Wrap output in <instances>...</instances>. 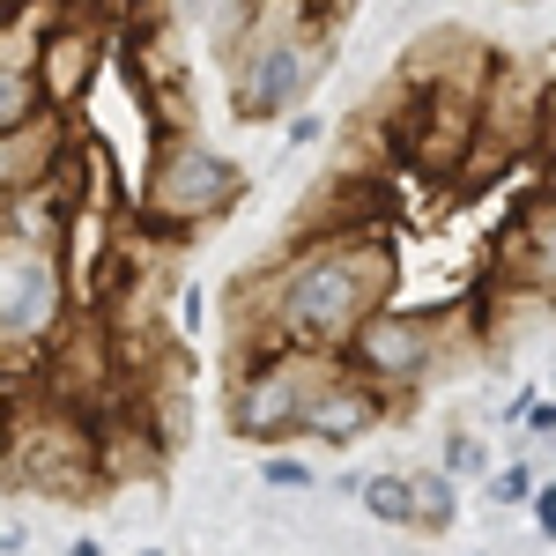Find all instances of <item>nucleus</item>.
I'll use <instances>...</instances> for the list:
<instances>
[{
  "label": "nucleus",
  "mask_w": 556,
  "mask_h": 556,
  "mask_svg": "<svg viewBox=\"0 0 556 556\" xmlns=\"http://www.w3.org/2000/svg\"><path fill=\"white\" fill-rule=\"evenodd\" d=\"M393 290H401V253L386 230L298 238L282 260L230 282V334H282L304 349H334Z\"/></svg>",
  "instance_id": "f257e3e1"
},
{
  "label": "nucleus",
  "mask_w": 556,
  "mask_h": 556,
  "mask_svg": "<svg viewBox=\"0 0 556 556\" xmlns=\"http://www.w3.org/2000/svg\"><path fill=\"white\" fill-rule=\"evenodd\" d=\"M238 201H245V172L223 149H208L193 127H164L156 156H149V178H141V201L127 215L149 238H164V245L186 253L215 215H230Z\"/></svg>",
  "instance_id": "f03ea898"
},
{
  "label": "nucleus",
  "mask_w": 556,
  "mask_h": 556,
  "mask_svg": "<svg viewBox=\"0 0 556 556\" xmlns=\"http://www.w3.org/2000/svg\"><path fill=\"white\" fill-rule=\"evenodd\" d=\"M230 60V119L245 127H275L298 104H312V89L327 75V38L312 30V15H282L275 0L260 8V23L223 52Z\"/></svg>",
  "instance_id": "7ed1b4c3"
},
{
  "label": "nucleus",
  "mask_w": 556,
  "mask_h": 556,
  "mask_svg": "<svg viewBox=\"0 0 556 556\" xmlns=\"http://www.w3.org/2000/svg\"><path fill=\"white\" fill-rule=\"evenodd\" d=\"M334 349H304L282 334H230V438L238 445H290L312 386L327 379Z\"/></svg>",
  "instance_id": "20e7f679"
},
{
  "label": "nucleus",
  "mask_w": 556,
  "mask_h": 556,
  "mask_svg": "<svg viewBox=\"0 0 556 556\" xmlns=\"http://www.w3.org/2000/svg\"><path fill=\"white\" fill-rule=\"evenodd\" d=\"M445 349H453V327L438 312H408V304H371L342 342H334V364L349 379L379 386L393 408H408L438 371H445Z\"/></svg>",
  "instance_id": "39448f33"
},
{
  "label": "nucleus",
  "mask_w": 556,
  "mask_h": 556,
  "mask_svg": "<svg viewBox=\"0 0 556 556\" xmlns=\"http://www.w3.org/2000/svg\"><path fill=\"white\" fill-rule=\"evenodd\" d=\"M38 15L45 30H38V52H30V75H38L52 112H83V97L104 75L112 30H104V15H60V8H38Z\"/></svg>",
  "instance_id": "423d86ee"
},
{
  "label": "nucleus",
  "mask_w": 556,
  "mask_h": 556,
  "mask_svg": "<svg viewBox=\"0 0 556 556\" xmlns=\"http://www.w3.org/2000/svg\"><path fill=\"white\" fill-rule=\"evenodd\" d=\"M401 416L393 401H386L379 386H364V379H349L342 364H327V379L312 386V401H304V416H298V438H319V445H356V438H371V430H386Z\"/></svg>",
  "instance_id": "0eeeda50"
},
{
  "label": "nucleus",
  "mask_w": 556,
  "mask_h": 556,
  "mask_svg": "<svg viewBox=\"0 0 556 556\" xmlns=\"http://www.w3.org/2000/svg\"><path fill=\"white\" fill-rule=\"evenodd\" d=\"M356 497H364V513L379 519V527H401V534H416V475H364L356 482Z\"/></svg>",
  "instance_id": "6e6552de"
},
{
  "label": "nucleus",
  "mask_w": 556,
  "mask_h": 556,
  "mask_svg": "<svg viewBox=\"0 0 556 556\" xmlns=\"http://www.w3.org/2000/svg\"><path fill=\"white\" fill-rule=\"evenodd\" d=\"M38 112H52V104H45L30 60H8V52H0V134H8V127H30Z\"/></svg>",
  "instance_id": "1a4fd4ad"
},
{
  "label": "nucleus",
  "mask_w": 556,
  "mask_h": 556,
  "mask_svg": "<svg viewBox=\"0 0 556 556\" xmlns=\"http://www.w3.org/2000/svg\"><path fill=\"white\" fill-rule=\"evenodd\" d=\"M460 513V497H453V475L445 468H424L416 475V534H445Z\"/></svg>",
  "instance_id": "9d476101"
},
{
  "label": "nucleus",
  "mask_w": 556,
  "mask_h": 556,
  "mask_svg": "<svg viewBox=\"0 0 556 556\" xmlns=\"http://www.w3.org/2000/svg\"><path fill=\"white\" fill-rule=\"evenodd\" d=\"M260 482H267V490H312V460L282 453V445H267V460H260Z\"/></svg>",
  "instance_id": "9b49d317"
},
{
  "label": "nucleus",
  "mask_w": 556,
  "mask_h": 556,
  "mask_svg": "<svg viewBox=\"0 0 556 556\" xmlns=\"http://www.w3.org/2000/svg\"><path fill=\"white\" fill-rule=\"evenodd\" d=\"M482 468H490L482 438H475V430H453V438H445V475H482Z\"/></svg>",
  "instance_id": "f8f14e48"
},
{
  "label": "nucleus",
  "mask_w": 556,
  "mask_h": 556,
  "mask_svg": "<svg viewBox=\"0 0 556 556\" xmlns=\"http://www.w3.org/2000/svg\"><path fill=\"white\" fill-rule=\"evenodd\" d=\"M527 490H534V475H527V468H505L497 482H490V505H527Z\"/></svg>",
  "instance_id": "ddd939ff"
},
{
  "label": "nucleus",
  "mask_w": 556,
  "mask_h": 556,
  "mask_svg": "<svg viewBox=\"0 0 556 556\" xmlns=\"http://www.w3.org/2000/svg\"><path fill=\"white\" fill-rule=\"evenodd\" d=\"M519 424H527V438H549V424H556V408L534 393V401H519Z\"/></svg>",
  "instance_id": "4468645a"
},
{
  "label": "nucleus",
  "mask_w": 556,
  "mask_h": 556,
  "mask_svg": "<svg viewBox=\"0 0 556 556\" xmlns=\"http://www.w3.org/2000/svg\"><path fill=\"white\" fill-rule=\"evenodd\" d=\"M30 15H38V0H0V38H8V30H23Z\"/></svg>",
  "instance_id": "2eb2a0df"
}]
</instances>
